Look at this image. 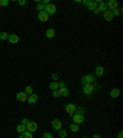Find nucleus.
<instances>
[{"label": "nucleus", "instance_id": "nucleus-37", "mask_svg": "<svg viewBox=\"0 0 123 138\" xmlns=\"http://www.w3.org/2000/svg\"><path fill=\"white\" fill-rule=\"evenodd\" d=\"M89 3H90V0H81V4L85 6H87L89 5Z\"/></svg>", "mask_w": 123, "mask_h": 138}, {"label": "nucleus", "instance_id": "nucleus-33", "mask_svg": "<svg viewBox=\"0 0 123 138\" xmlns=\"http://www.w3.org/2000/svg\"><path fill=\"white\" fill-rule=\"evenodd\" d=\"M58 85H59V89L67 88V84H65V82H59V83H58Z\"/></svg>", "mask_w": 123, "mask_h": 138}, {"label": "nucleus", "instance_id": "nucleus-15", "mask_svg": "<svg viewBox=\"0 0 123 138\" xmlns=\"http://www.w3.org/2000/svg\"><path fill=\"white\" fill-rule=\"evenodd\" d=\"M54 36H56V30H54V28H48V30H47V31H46V37H47V38H54Z\"/></svg>", "mask_w": 123, "mask_h": 138}, {"label": "nucleus", "instance_id": "nucleus-41", "mask_svg": "<svg viewBox=\"0 0 123 138\" xmlns=\"http://www.w3.org/2000/svg\"><path fill=\"white\" fill-rule=\"evenodd\" d=\"M92 138H100V134H99V133H97V134H94Z\"/></svg>", "mask_w": 123, "mask_h": 138}, {"label": "nucleus", "instance_id": "nucleus-7", "mask_svg": "<svg viewBox=\"0 0 123 138\" xmlns=\"http://www.w3.org/2000/svg\"><path fill=\"white\" fill-rule=\"evenodd\" d=\"M52 128L54 129V131H60L61 128H63V125H61V122L59 120H53L52 121Z\"/></svg>", "mask_w": 123, "mask_h": 138}, {"label": "nucleus", "instance_id": "nucleus-28", "mask_svg": "<svg viewBox=\"0 0 123 138\" xmlns=\"http://www.w3.org/2000/svg\"><path fill=\"white\" fill-rule=\"evenodd\" d=\"M121 12H122V10H121V9H115V10H112V15H113V17L116 16H119V15H121Z\"/></svg>", "mask_w": 123, "mask_h": 138}, {"label": "nucleus", "instance_id": "nucleus-1", "mask_svg": "<svg viewBox=\"0 0 123 138\" xmlns=\"http://www.w3.org/2000/svg\"><path fill=\"white\" fill-rule=\"evenodd\" d=\"M80 80H81L83 85H85V84H94L95 83V75H92V74H86V75H83Z\"/></svg>", "mask_w": 123, "mask_h": 138}, {"label": "nucleus", "instance_id": "nucleus-5", "mask_svg": "<svg viewBox=\"0 0 123 138\" xmlns=\"http://www.w3.org/2000/svg\"><path fill=\"white\" fill-rule=\"evenodd\" d=\"M83 93H84V95H91L92 93H94V85L92 84H85L84 88H83Z\"/></svg>", "mask_w": 123, "mask_h": 138}, {"label": "nucleus", "instance_id": "nucleus-23", "mask_svg": "<svg viewBox=\"0 0 123 138\" xmlns=\"http://www.w3.org/2000/svg\"><path fill=\"white\" fill-rule=\"evenodd\" d=\"M49 89H52L53 91H54V90H58V89H59V85H58V82H52V83L49 84Z\"/></svg>", "mask_w": 123, "mask_h": 138}, {"label": "nucleus", "instance_id": "nucleus-30", "mask_svg": "<svg viewBox=\"0 0 123 138\" xmlns=\"http://www.w3.org/2000/svg\"><path fill=\"white\" fill-rule=\"evenodd\" d=\"M9 5V0H0V6H7Z\"/></svg>", "mask_w": 123, "mask_h": 138}, {"label": "nucleus", "instance_id": "nucleus-35", "mask_svg": "<svg viewBox=\"0 0 123 138\" xmlns=\"http://www.w3.org/2000/svg\"><path fill=\"white\" fill-rule=\"evenodd\" d=\"M28 122H30V120H28V118H22V121H21V123H22V125H25V126H27V125H28Z\"/></svg>", "mask_w": 123, "mask_h": 138}, {"label": "nucleus", "instance_id": "nucleus-20", "mask_svg": "<svg viewBox=\"0 0 123 138\" xmlns=\"http://www.w3.org/2000/svg\"><path fill=\"white\" fill-rule=\"evenodd\" d=\"M16 131L19 133H23L25 131H26V126H25V125H22V123H20V125H17V126H16Z\"/></svg>", "mask_w": 123, "mask_h": 138}, {"label": "nucleus", "instance_id": "nucleus-10", "mask_svg": "<svg viewBox=\"0 0 123 138\" xmlns=\"http://www.w3.org/2000/svg\"><path fill=\"white\" fill-rule=\"evenodd\" d=\"M48 19H49V16L46 14L45 11H39L38 12V20L41 22H47L48 21Z\"/></svg>", "mask_w": 123, "mask_h": 138}, {"label": "nucleus", "instance_id": "nucleus-32", "mask_svg": "<svg viewBox=\"0 0 123 138\" xmlns=\"http://www.w3.org/2000/svg\"><path fill=\"white\" fill-rule=\"evenodd\" d=\"M58 79H59V75L56 74V73H53V74H52V80H53V82H58Z\"/></svg>", "mask_w": 123, "mask_h": 138}, {"label": "nucleus", "instance_id": "nucleus-42", "mask_svg": "<svg viewBox=\"0 0 123 138\" xmlns=\"http://www.w3.org/2000/svg\"><path fill=\"white\" fill-rule=\"evenodd\" d=\"M83 138H89V137H83Z\"/></svg>", "mask_w": 123, "mask_h": 138}, {"label": "nucleus", "instance_id": "nucleus-25", "mask_svg": "<svg viewBox=\"0 0 123 138\" xmlns=\"http://www.w3.org/2000/svg\"><path fill=\"white\" fill-rule=\"evenodd\" d=\"M58 136H59V138H67V131L61 128L60 131H58Z\"/></svg>", "mask_w": 123, "mask_h": 138}, {"label": "nucleus", "instance_id": "nucleus-29", "mask_svg": "<svg viewBox=\"0 0 123 138\" xmlns=\"http://www.w3.org/2000/svg\"><path fill=\"white\" fill-rule=\"evenodd\" d=\"M7 33L6 32H0V39H3V41H5V39H7Z\"/></svg>", "mask_w": 123, "mask_h": 138}, {"label": "nucleus", "instance_id": "nucleus-12", "mask_svg": "<svg viewBox=\"0 0 123 138\" xmlns=\"http://www.w3.org/2000/svg\"><path fill=\"white\" fill-rule=\"evenodd\" d=\"M7 41H9L10 43L15 44V43H17V42H19V36H17V35H15V33L9 35V36H7Z\"/></svg>", "mask_w": 123, "mask_h": 138}, {"label": "nucleus", "instance_id": "nucleus-19", "mask_svg": "<svg viewBox=\"0 0 123 138\" xmlns=\"http://www.w3.org/2000/svg\"><path fill=\"white\" fill-rule=\"evenodd\" d=\"M58 91H59V95H60V96H64V98L69 96V90H68V88L58 89Z\"/></svg>", "mask_w": 123, "mask_h": 138}, {"label": "nucleus", "instance_id": "nucleus-36", "mask_svg": "<svg viewBox=\"0 0 123 138\" xmlns=\"http://www.w3.org/2000/svg\"><path fill=\"white\" fill-rule=\"evenodd\" d=\"M16 1H17V4H19V5H21V6H23L25 4H26V1H25V0H16Z\"/></svg>", "mask_w": 123, "mask_h": 138}, {"label": "nucleus", "instance_id": "nucleus-2", "mask_svg": "<svg viewBox=\"0 0 123 138\" xmlns=\"http://www.w3.org/2000/svg\"><path fill=\"white\" fill-rule=\"evenodd\" d=\"M45 12L48 15V16H50V15H54L57 12V5H54V4H48V5H46L45 7Z\"/></svg>", "mask_w": 123, "mask_h": 138}, {"label": "nucleus", "instance_id": "nucleus-3", "mask_svg": "<svg viewBox=\"0 0 123 138\" xmlns=\"http://www.w3.org/2000/svg\"><path fill=\"white\" fill-rule=\"evenodd\" d=\"M72 120H73V123L80 125V123H83L85 121V116L80 115V113H74V115H72Z\"/></svg>", "mask_w": 123, "mask_h": 138}, {"label": "nucleus", "instance_id": "nucleus-4", "mask_svg": "<svg viewBox=\"0 0 123 138\" xmlns=\"http://www.w3.org/2000/svg\"><path fill=\"white\" fill-rule=\"evenodd\" d=\"M37 128H38V125H37V122H33V121H30L28 122V125L26 126V131L28 132L33 133L37 131Z\"/></svg>", "mask_w": 123, "mask_h": 138}, {"label": "nucleus", "instance_id": "nucleus-17", "mask_svg": "<svg viewBox=\"0 0 123 138\" xmlns=\"http://www.w3.org/2000/svg\"><path fill=\"white\" fill-rule=\"evenodd\" d=\"M87 9H89L90 11H95L96 9H97V3H96L95 0H90L89 5H87Z\"/></svg>", "mask_w": 123, "mask_h": 138}, {"label": "nucleus", "instance_id": "nucleus-26", "mask_svg": "<svg viewBox=\"0 0 123 138\" xmlns=\"http://www.w3.org/2000/svg\"><path fill=\"white\" fill-rule=\"evenodd\" d=\"M85 112H86V109L84 107H76V110H75V113H80V115H84Z\"/></svg>", "mask_w": 123, "mask_h": 138}, {"label": "nucleus", "instance_id": "nucleus-39", "mask_svg": "<svg viewBox=\"0 0 123 138\" xmlns=\"http://www.w3.org/2000/svg\"><path fill=\"white\" fill-rule=\"evenodd\" d=\"M42 3H43L45 5H48V4H50V0H43Z\"/></svg>", "mask_w": 123, "mask_h": 138}, {"label": "nucleus", "instance_id": "nucleus-18", "mask_svg": "<svg viewBox=\"0 0 123 138\" xmlns=\"http://www.w3.org/2000/svg\"><path fill=\"white\" fill-rule=\"evenodd\" d=\"M95 72H96V75H97V77H102L103 73H105V69H103L102 66H99V67H96Z\"/></svg>", "mask_w": 123, "mask_h": 138}, {"label": "nucleus", "instance_id": "nucleus-9", "mask_svg": "<svg viewBox=\"0 0 123 138\" xmlns=\"http://www.w3.org/2000/svg\"><path fill=\"white\" fill-rule=\"evenodd\" d=\"M27 95L25 94L23 91H19L16 94V99H17V101H20V102H25V101H27Z\"/></svg>", "mask_w": 123, "mask_h": 138}, {"label": "nucleus", "instance_id": "nucleus-13", "mask_svg": "<svg viewBox=\"0 0 123 138\" xmlns=\"http://www.w3.org/2000/svg\"><path fill=\"white\" fill-rule=\"evenodd\" d=\"M97 10L100 12H105L107 10V5H106V1H100L97 3Z\"/></svg>", "mask_w": 123, "mask_h": 138}, {"label": "nucleus", "instance_id": "nucleus-38", "mask_svg": "<svg viewBox=\"0 0 123 138\" xmlns=\"http://www.w3.org/2000/svg\"><path fill=\"white\" fill-rule=\"evenodd\" d=\"M117 138H123V132H122V131H119V132H118Z\"/></svg>", "mask_w": 123, "mask_h": 138}, {"label": "nucleus", "instance_id": "nucleus-24", "mask_svg": "<svg viewBox=\"0 0 123 138\" xmlns=\"http://www.w3.org/2000/svg\"><path fill=\"white\" fill-rule=\"evenodd\" d=\"M70 131H72V132H78L79 131V125H76V123H72V125H70Z\"/></svg>", "mask_w": 123, "mask_h": 138}, {"label": "nucleus", "instance_id": "nucleus-16", "mask_svg": "<svg viewBox=\"0 0 123 138\" xmlns=\"http://www.w3.org/2000/svg\"><path fill=\"white\" fill-rule=\"evenodd\" d=\"M110 96H111L112 99H117L118 96H119V89H117V88L111 89V91H110Z\"/></svg>", "mask_w": 123, "mask_h": 138}, {"label": "nucleus", "instance_id": "nucleus-11", "mask_svg": "<svg viewBox=\"0 0 123 138\" xmlns=\"http://www.w3.org/2000/svg\"><path fill=\"white\" fill-rule=\"evenodd\" d=\"M102 14H103V19H105L106 21H108V22L112 21V20L115 19L113 15H112V11H110V10H106L105 12H102Z\"/></svg>", "mask_w": 123, "mask_h": 138}, {"label": "nucleus", "instance_id": "nucleus-22", "mask_svg": "<svg viewBox=\"0 0 123 138\" xmlns=\"http://www.w3.org/2000/svg\"><path fill=\"white\" fill-rule=\"evenodd\" d=\"M23 93H25V94L27 95H31V94H33V89H32V86H31V85H27V86H26V89H25V91H23Z\"/></svg>", "mask_w": 123, "mask_h": 138}, {"label": "nucleus", "instance_id": "nucleus-14", "mask_svg": "<svg viewBox=\"0 0 123 138\" xmlns=\"http://www.w3.org/2000/svg\"><path fill=\"white\" fill-rule=\"evenodd\" d=\"M37 100H38V95L33 93V94L28 95L27 102H28V104H34V102H37Z\"/></svg>", "mask_w": 123, "mask_h": 138}, {"label": "nucleus", "instance_id": "nucleus-6", "mask_svg": "<svg viewBox=\"0 0 123 138\" xmlns=\"http://www.w3.org/2000/svg\"><path fill=\"white\" fill-rule=\"evenodd\" d=\"M107 5V10H115V9H118V1H116V0H108L106 3Z\"/></svg>", "mask_w": 123, "mask_h": 138}, {"label": "nucleus", "instance_id": "nucleus-27", "mask_svg": "<svg viewBox=\"0 0 123 138\" xmlns=\"http://www.w3.org/2000/svg\"><path fill=\"white\" fill-rule=\"evenodd\" d=\"M45 7H46V5L43 4V3H37V6H36V9H37V10L45 11Z\"/></svg>", "mask_w": 123, "mask_h": 138}, {"label": "nucleus", "instance_id": "nucleus-31", "mask_svg": "<svg viewBox=\"0 0 123 138\" xmlns=\"http://www.w3.org/2000/svg\"><path fill=\"white\" fill-rule=\"evenodd\" d=\"M43 138H54V137H53V134H52V133L45 132V133H43Z\"/></svg>", "mask_w": 123, "mask_h": 138}, {"label": "nucleus", "instance_id": "nucleus-40", "mask_svg": "<svg viewBox=\"0 0 123 138\" xmlns=\"http://www.w3.org/2000/svg\"><path fill=\"white\" fill-rule=\"evenodd\" d=\"M92 12H94V14H95V15H99V14H100V11L97 10V9H96L95 11H92Z\"/></svg>", "mask_w": 123, "mask_h": 138}, {"label": "nucleus", "instance_id": "nucleus-21", "mask_svg": "<svg viewBox=\"0 0 123 138\" xmlns=\"http://www.w3.org/2000/svg\"><path fill=\"white\" fill-rule=\"evenodd\" d=\"M20 138H33V137H32V133L31 132L25 131L23 133H20Z\"/></svg>", "mask_w": 123, "mask_h": 138}, {"label": "nucleus", "instance_id": "nucleus-34", "mask_svg": "<svg viewBox=\"0 0 123 138\" xmlns=\"http://www.w3.org/2000/svg\"><path fill=\"white\" fill-rule=\"evenodd\" d=\"M52 95H53V98H60V95H59V91H58V90H54V91L52 93Z\"/></svg>", "mask_w": 123, "mask_h": 138}, {"label": "nucleus", "instance_id": "nucleus-8", "mask_svg": "<svg viewBox=\"0 0 123 138\" xmlns=\"http://www.w3.org/2000/svg\"><path fill=\"white\" fill-rule=\"evenodd\" d=\"M75 110H76V106L74 105V104H67V106H65V111H67V113H69V115H74L75 113Z\"/></svg>", "mask_w": 123, "mask_h": 138}]
</instances>
